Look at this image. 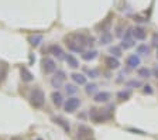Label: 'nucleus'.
Returning a JSON list of instances; mask_svg holds the SVG:
<instances>
[{
	"label": "nucleus",
	"instance_id": "13",
	"mask_svg": "<svg viewBox=\"0 0 158 140\" xmlns=\"http://www.w3.org/2000/svg\"><path fill=\"white\" fill-rule=\"evenodd\" d=\"M49 51H51V54H54L58 60H64V51H62V48L58 45V44H52V45L49 47Z\"/></svg>",
	"mask_w": 158,
	"mask_h": 140
},
{
	"label": "nucleus",
	"instance_id": "26",
	"mask_svg": "<svg viewBox=\"0 0 158 140\" xmlns=\"http://www.w3.org/2000/svg\"><path fill=\"white\" fill-rule=\"evenodd\" d=\"M65 92L68 93V95H73V93L78 92V88H76V85H73V83H66Z\"/></svg>",
	"mask_w": 158,
	"mask_h": 140
},
{
	"label": "nucleus",
	"instance_id": "27",
	"mask_svg": "<svg viewBox=\"0 0 158 140\" xmlns=\"http://www.w3.org/2000/svg\"><path fill=\"white\" fill-rule=\"evenodd\" d=\"M96 89H98V85H96V83H88L86 88H85V91H86L88 95H93V93L96 92Z\"/></svg>",
	"mask_w": 158,
	"mask_h": 140
},
{
	"label": "nucleus",
	"instance_id": "14",
	"mask_svg": "<svg viewBox=\"0 0 158 140\" xmlns=\"http://www.w3.org/2000/svg\"><path fill=\"white\" fill-rule=\"evenodd\" d=\"M52 120H54V123H56V125H59V126L62 127L65 132H68L69 133V130H71V126H69V123L66 122L64 117H61V116H55V117H52Z\"/></svg>",
	"mask_w": 158,
	"mask_h": 140
},
{
	"label": "nucleus",
	"instance_id": "3",
	"mask_svg": "<svg viewBox=\"0 0 158 140\" xmlns=\"http://www.w3.org/2000/svg\"><path fill=\"white\" fill-rule=\"evenodd\" d=\"M89 117H90V120L95 122V123H103L109 116H107V113H106V109L90 108V109H89Z\"/></svg>",
	"mask_w": 158,
	"mask_h": 140
},
{
	"label": "nucleus",
	"instance_id": "36",
	"mask_svg": "<svg viewBox=\"0 0 158 140\" xmlns=\"http://www.w3.org/2000/svg\"><path fill=\"white\" fill-rule=\"evenodd\" d=\"M157 58H158V47H157Z\"/></svg>",
	"mask_w": 158,
	"mask_h": 140
},
{
	"label": "nucleus",
	"instance_id": "25",
	"mask_svg": "<svg viewBox=\"0 0 158 140\" xmlns=\"http://www.w3.org/2000/svg\"><path fill=\"white\" fill-rule=\"evenodd\" d=\"M109 53L112 54V57H116V58L122 57V48H120V47H117V45L110 47V48H109Z\"/></svg>",
	"mask_w": 158,
	"mask_h": 140
},
{
	"label": "nucleus",
	"instance_id": "4",
	"mask_svg": "<svg viewBox=\"0 0 158 140\" xmlns=\"http://www.w3.org/2000/svg\"><path fill=\"white\" fill-rule=\"evenodd\" d=\"M81 106V99L79 98H68V99L64 102V109H65V112H68V113H73L78 108Z\"/></svg>",
	"mask_w": 158,
	"mask_h": 140
},
{
	"label": "nucleus",
	"instance_id": "11",
	"mask_svg": "<svg viewBox=\"0 0 158 140\" xmlns=\"http://www.w3.org/2000/svg\"><path fill=\"white\" fill-rule=\"evenodd\" d=\"M145 36H147V31H145L143 27H135V28H133V38H134V40H144Z\"/></svg>",
	"mask_w": 158,
	"mask_h": 140
},
{
	"label": "nucleus",
	"instance_id": "18",
	"mask_svg": "<svg viewBox=\"0 0 158 140\" xmlns=\"http://www.w3.org/2000/svg\"><path fill=\"white\" fill-rule=\"evenodd\" d=\"M135 45V41L133 37H124L122 41V48H124V50H128V48H131V47Z\"/></svg>",
	"mask_w": 158,
	"mask_h": 140
},
{
	"label": "nucleus",
	"instance_id": "12",
	"mask_svg": "<svg viewBox=\"0 0 158 140\" xmlns=\"http://www.w3.org/2000/svg\"><path fill=\"white\" fill-rule=\"evenodd\" d=\"M20 72H21V79H23L24 82H31V81L34 79L31 71H30L27 67H21L20 68Z\"/></svg>",
	"mask_w": 158,
	"mask_h": 140
},
{
	"label": "nucleus",
	"instance_id": "30",
	"mask_svg": "<svg viewBox=\"0 0 158 140\" xmlns=\"http://www.w3.org/2000/svg\"><path fill=\"white\" fill-rule=\"evenodd\" d=\"M88 77L89 78H98L99 77V70H89L88 71Z\"/></svg>",
	"mask_w": 158,
	"mask_h": 140
},
{
	"label": "nucleus",
	"instance_id": "21",
	"mask_svg": "<svg viewBox=\"0 0 158 140\" xmlns=\"http://www.w3.org/2000/svg\"><path fill=\"white\" fill-rule=\"evenodd\" d=\"M65 61L68 62V65H69L71 68H78V67H79V61L76 60L75 57H73L72 54H68V55L65 57Z\"/></svg>",
	"mask_w": 158,
	"mask_h": 140
},
{
	"label": "nucleus",
	"instance_id": "35",
	"mask_svg": "<svg viewBox=\"0 0 158 140\" xmlns=\"http://www.w3.org/2000/svg\"><path fill=\"white\" fill-rule=\"evenodd\" d=\"M83 140H95L93 137H89V139H83Z\"/></svg>",
	"mask_w": 158,
	"mask_h": 140
},
{
	"label": "nucleus",
	"instance_id": "10",
	"mask_svg": "<svg viewBox=\"0 0 158 140\" xmlns=\"http://www.w3.org/2000/svg\"><path fill=\"white\" fill-rule=\"evenodd\" d=\"M51 99H52V104L55 105L56 108H61L64 105V96H62V93L58 92V91L51 93Z\"/></svg>",
	"mask_w": 158,
	"mask_h": 140
},
{
	"label": "nucleus",
	"instance_id": "23",
	"mask_svg": "<svg viewBox=\"0 0 158 140\" xmlns=\"http://www.w3.org/2000/svg\"><path fill=\"white\" fill-rule=\"evenodd\" d=\"M137 74H138V77H140V78H150V77H151V71L148 70V68H145V67L138 68Z\"/></svg>",
	"mask_w": 158,
	"mask_h": 140
},
{
	"label": "nucleus",
	"instance_id": "19",
	"mask_svg": "<svg viewBox=\"0 0 158 140\" xmlns=\"http://www.w3.org/2000/svg\"><path fill=\"white\" fill-rule=\"evenodd\" d=\"M112 40H113L112 33H102V36L99 38V43L102 44V45H107L109 43H112Z\"/></svg>",
	"mask_w": 158,
	"mask_h": 140
},
{
	"label": "nucleus",
	"instance_id": "16",
	"mask_svg": "<svg viewBox=\"0 0 158 140\" xmlns=\"http://www.w3.org/2000/svg\"><path fill=\"white\" fill-rule=\"evenodd\" d=\"M71 78L73 79V82L78 83V85H86V77L83 74H79V72H73L71 75Z\"/></svg>",
	"mask_w": 158,
	"mask_h": 140
},
{
	"label": "nucleus",
	"instance_id": "1",
	"mask_svg": "<svg viewBox=\"0 0 158 140\" xmlns=\"http://www.w3.org/2000/svg\"><path fill=\"white\" fill-rule=\"evenodd\" d=\"M66 45L73 53H85V47L88 45V37L83 34H72L66 37Z\"/></svg>",
	"mask_w": 158,
	"mask_h": 140
},
{
	"label": "nucleus",
	"instance_id": "7",
	"mask_svg": "<svg viewBox=\"0 0 158 140\" xmlns=\"http://www.w3.org/2000/svg\"><path fill=\"white\" fill-rule=\"evenodd\" d=\"M65 79H66V74L64 71H56V74L52 77V79H51V85L58 89V88H61V85L64 83Z\"/></svg>",
	"mask_w": 158,
	"mask_h": 140
},
{
	"label": "nucleus",
	"instance_id": "22",
	"mask_svg": "<svg viewBox=\"0 0 158 140\" xmlns=\"http://www.w3.org/2000/svg\"><path fill=\"white\" fill-rule=\"evenodd\" d=\"M110 26H112V20H110V17H107L105 21H103L102 24H100V30H102V33H109V30H110Z\"/></svg>",
	"mask_w": 158,
	"mask_h": 140
},
{
	"label": "nucleus",
	"instance_id": "32",
	"mask_svg": "<svg viewBox=\"0 0 158 140\" xmlns=\"http://www.w3.org/2000/svg\"><path fill=\"white\" fill-rule=\"evenodd\" d=\"M152 44L158 47V34H154V37H152Z\"/></svg>",
	"mask_w": 158,
	"mask_h": 140
},
{
	"label": "nucleus",
	"instance_id": "6",
	"mask_svg": "<svg viewBox=\"0 0 158 140\" xmlns=\"http://www.w3.org/2000/svg\"><path fill=\"white\" fill-rule=\"evenodd\" d=\"M89 137H93V130L89 126H86V125H79L78 126V139L83 140V139H89Z\"/></svg>",
	"mask_w": 158,
	"mask_h": 140
},
{
	"label": "nucleus",
	"instance_id": "31",
	"mask_svg": "<svg viewBox=\"0 0 158 140\" xmlns=\"http://www.w3.org/2000/svg\"><path fill=\"white\" fill-rule=\"evenodd\" d=\"M143 92L147 93V95H152V92H154V91H152V88L150 87V85H145V87H143Z\"/></svg>",
	"mask_w": 158,
	"mask_h": 140
},
{
	"label": "nucleus",
	"instance_id": "20",
	"mask_svg": "<svg viewBox=\"0 0 158 140\" xmlns=\"http://www.w3.org/2000/svg\"><path fill=\"white\" fill-rule=\"evenodd\" d=\"M96 57H98V51L96 50H89V51L82 53V58L85 61H92V60H95Z\"/></svg>",
	"mask_w": 158,
	"mask_h": 140
},
{
	"label": "nucleus",
	"instance_id": "24",
	"mask_svg": "<svg viewBox=\"0 0 158 140\" xmlns=\"http://www.w3.org/2000/svg\"><path fill=\"white\" fill-rule=\"evenodd\" d=\"M137 54H140V55H148L150 54V47L147 44H140L137 47Z\"/></svg>",
	"mask_w": 158,
	"mask_h": 140
},
{
	"label": "nucleus",
	"instance_id": "15",
	"mask_svg": "<svg viewBox=\"0 0 158 140\" xmlns=\"http://www.w3.org/2000/svg\"><path fill=\"white\" fill-rule=\"evenodd\" d=\"M109 99H110V93L105 92V91H103V92H98L95 96H93V100L98 102V104H100V102H107Z\"/></svg>",
	"mask_w": 158,
	"mask_h": 140
},
{
	"label": "nucleus",
	"instance_id": "28",
	"mask_svg": "<svg viewBox=\"0 0 158 140\" xmlns=\"http://www.w3.org/2000/svg\"><path fill=\"white\" fill-rule=\"evenodd\" d=\"M117 98L120 100H126V99H128L130 98V91L128 89H126V91H120V92L117 93Z\"/></svg>",
	"mask_w": 158,
	"mask_h": 140
},
{
	"label": "nucleus",
	"instance_id": "9",
	"mask_svg": "<svg viewBox=\"0 0 158 140\" xmlns=\"http://www.w3.org/2000/svg\"><path fill=\"white\" fill-rule=\"evenodd\" d=\"M105 65L109 68V70H117L118 67H120V61L117 60L116 57H106L105 58Z\"/></svg>",
	"mask_w": 158,
	"mask_h": 140
},
{
	"label": "nucleus",
	"instance_id": "8",
	"mask_svg": "<svg viewBox=\"0 0 158 140\" xmlns=\"http://www.w3.org/2000/svg\"><path fill=\"white\" fill-rule=\"evenodd\" d=\"M141 64V60L138 57L137 54H131V55H128L127 60H126V65L128 68H138V65Z\"/></svg>",
	"mask_w": 158,
	"mask_h": 140
},
{
	"label": "nucleus",
	"instance_id": "37",
	"mask_svg": "<svg viewBox=\"0 0 158 140\" xmlns=\"http://www.w3.org/2000/svg\"><path fill=\"white\" fill-rule=\"evenodd\" d=\"M37 140H43V139H37Z\"/></svg>",
	"mask_w": 158,
	"mask_h": 140
},
{
	"label": "nucleus",
	"instance_id": "5",
	"mask_svg": "<svg viewBox=\"0 0 158 140\" xmlns=\"http://www.w3.org/2000/svg\"><path fill=\"white\" fill-rule=\"evenodd\" d=\"M41 67H43V71L45 74H52V72H55V70H56V64L52 58L44 57L43 60H41Z\"/></svg>",
	"mask_w": 158,
	"mask_h": 140
},
{
	"label": "nucleus",
	"instance_id": "2",
	"mask_svg": "<svg viewBox=\"0 0 158 140\" xmlns=\"http://www.w3.org/2000/svg\"><path fill=\"white\" fill-rule=\"evenodd\" d=\"M44 102H45V95H44L41 88H34L30 93V104L33 105L34 108H43Z\"/></svg>",
	"mask_w": 158,
	"mask_h": 140
},
{
	"label": "nucleus",
	"instance_id": "29",
	"mask_svg": "<svg viewBox=\"0 0 158 140\" xmlns=\"http://www.w3.org/2000/svg\"><path fill=\"white\" fill-rule=\"evenodd\" d=\"M127 88H137V87H141V83H140V81H135V79H131V81H128L127 83Z\"/></svg>",
	"mask_w": 158,
	"mask_h": 140
},
{
	"label": "nucleus",
	"instance_id": "34",
	"mask_svg": "<svg viewBox=\"0 0 158 140\" xmlns=\"http://www.w3.org/2000/svg\"><path fill=\"white\" fill-rule=\"evenodd\" d=\"M11 140H23V139H21V137H13Z\"/></svg>",
	"mask_w": 158,
	"mask_h": 140
},
{
	"label": "nucleus",
	"instance_id": "33",
	"mask_svg": "<svg viewBox=\"0 0 158 140\" xmlns=\"http://www.w3.org/2000/svg\"><path fill=\"white\" fill-rule=\"evenodd\" d=\"M152 74H154V77L158 79V65H155L154 70H152Z\"/></svg>",
	"mask_w": 158,
	"mask_h": 140
},
{
	"label": "nucleus",
	"instance_id": "17",
	"mask_svg": "<svg viewBox=\"0 0 158 140\" xmlns=\"http://www.w3.org/2000/svg\"><path fill=\"white\" fill-rule=\"evenodd\" d=\"M28 43L31 44L33 47H38L40 44L43 43V36L41 34H34V36L28 37Z\"/></svg>",
	"mask_w": 158,
	"mask_h": 140
}]
</instances>
